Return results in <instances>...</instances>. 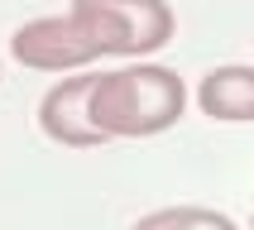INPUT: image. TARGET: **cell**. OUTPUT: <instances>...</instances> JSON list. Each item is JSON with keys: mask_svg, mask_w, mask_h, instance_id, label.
<instances>
[{"mask_svg": "<svg viewBox=\"0 0 254 230\" xmlns=\"http://www.w3.org/2000/svg\"><path fill=\"white\" fill-rule=\"evenodd\" d=\"M86 111L106 139H149L183 120L187 86L173 67H158V62L115 67L96 77Z\"/></svg>", "mask_w": 254, "mask_h": 230, "instance_id": "obj_1", "label": "cell"}, {"mask_svg": "<svg viewBox=\"0 0 254 230\" xmlns=\"http://www.w3.org/2000/svg\"><path fill=\"white\" fill-rule=\"evenodd\" d=\"M250 230H254V216H250Z\"/></svg>", "mask_w": 254, "mask_h": 230, "instance_id": "obj_7", "label": "cell"}, {"mask_svg": "<svg viewBox=\"0 0 254 230\" xmlns=\"http://www.w3.org/2000/svg\"><path fill=\"white\" fill-rule=\"evenodd\" d=\"M129 230H240V226L211 206H163V211L139 216Z\"/></svg>", "mask_w": 254, "mask_h": 230, "instance_id": "obj_6", "label": "cell"}, {"mask_svg": "<svg viewBox=\"0 0 254 230\" xmlns=\"http://www.w3.org/2000/svg\"><path fill=\"white\" fill-rule=\"evenodd\" d=\"M91 86H96V77H63V82H53L48 91H43L39 125H43V134H48L53 144H67V149L106 144V134L91 125V111H86Z\"/></svg>", "mask_w": 254, "mask_h": 230, "instance_id": "obj_4", "label": "cell"}, {"mask_svg": "<svg viewBox=\"0 0 254 230\" xmlns=\"http://www.w3.org/2000/svg\"><path fill=\"white\" fill-rule=\"evenodd\" d=\"M10 53L24 62V67H39V72H67V67H82L91 58H101V43L91 34L82 14H48V19H29V24L14 29L10 39Z\"/></svg>", "mask_w": 254, "mask_h": 230, "instance_id": "obj_3", "label": "cell"}, {"mask_svg": "<svg viewBox=\"0 0 254 230\" xmlns=\"http://www.w3.org/2000/svg\"><path fill=\"white\" fill-rule=\"evenodd\" d=\"M197 106L201 115L211 120H254V67H240V62H226V67H211L197 86Z\"/></svg>", "mask_w": 254, "mask_h": 230, "instance_id": "obj_5", "label": "cell"}, {"mask_svg": "<svg viewBox=\"0 0 254 230\" xmlns=\"http://www.w3.org/2000/svg\"><path fill=\"white\" fill-rule=\"evenodd\" d=\"M72 14L91 24L101 53L144 58L173 39L168 0H72Z\"/></svg>", "mask_w": 254, "mask_h": 230, "instance_id": "obj_2", "label": "cell"}]
</instances>
